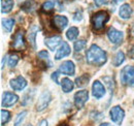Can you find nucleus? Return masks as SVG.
<instances>
[{
  "label": "nucleus",
  "instance_id": "f704fd0d",
  "mask_svg": "<svg viewBox=\"0 0 134 126\" xmlns=\"http://www.w3.org/2000/svg\"><path fill=\"white\" fill-rule=\"evenodd\" d=\"M38 126H49V123H48L47 120H42V121H40V123L38 124Z\"/></svg>",
  "mask_w": 134,
  "mask_h": 126
},
{
  "label": "nucleus",
  "instance_id": "aec40b11",
  "mask_svg": "<svg viewBox=\"0 0 134 126\" xmlns=\"http://www.w3.org/2000/svg\"><path fill=\"white\" fill-rule=\"evenodd\" d=\"M38 58L43 62V64L46 66H48V67H52L53 66V63L51 61L50 56H49V54H48L47 51H40L38 53Z\"/></svg>",
  "mask_w": 134,
  "mask_h": 126
},
{
  "label": "nucleus",
  "instance_id": "cd10ccee",
  "mask_svg": "<svg viewBox=\"0 0 134 126\" xmlns=\"http://www.w3.org/2000/svg\"><path fill=\"white\" fill-rule=\"evenodd\" d=\"M19 59H20V57L18 56L17 54H13V55H10L9 58H8V62H7L8 67H10V68L15 67V66L18 64V62H19Z\"/></svg>",
  "mask_w": 134,
  "mask_h": 126
},
{
  "label": "nucleus",
  "instance_id": "7ed1b4c3",
  "mask_svg": "<svg viewBox=\"0 0 134 126\" xmlns=\"http://www.w3.org/2000/svg\"><path fill=\"white\" fill-rule=\"evenodd\" d=\"M121 83L125 86L134 87V66H125L120 74Z\"/></svg>",
  "mask_w": 134,
  "mask_h": 126
},
{
  "label": "nucleus",
  "instance_id": "ddd939ff",
  "mask_svg": "<svg viewBox=\"0 0 134 126\" xmlns=\"http://www.w3.org/2000/svg\"><path fill=\"white\" fill-rule=\"evenodd\" d=\"M59 71L66 76H73L75 74V65L72 61H64L60 65Z\"/></svg>",
  "mask_w": 134,
  "mask_h": 126
},
{
  "label": "nucleus",
  "instance_id": "1a4fd4ad",
  "mask_svg": "<svg viewBox=\"0 0 134 126\" xmlns=\"http://www.w3.org/2000/svg\"><path fill=\"white\" fill-rule=\"evenodd\" d=\"M9 85L12 87V89H14L15 91H22L26 88L27 86V81L25 78H23L22 76H19L15 79H12L9 81Z\"/></svg>",
  "mask_w": 134,
  "mask_h": 126
},
{
  "label": "nucleus",
  "instance_id": "f257e3e1",
  "mask_svg": "<svg viewBox=\"0 0 134 126\" xmlns=\"http://www.w3.org/2000/svg\"><path fill=\"white\" fill-rule=\"evenodd\" d=\"M86 60H87V62L89 63L90 65L100 67V66L104 65L106 63V61H107V55L97 45H92L91 47L87 50Z\"/></svg>",
  "mask_w": 134,
  "mask_h": 126
},
{
  "label": "nucleus",
  "instance_id": "f03ea898",
  "mask_svg": "<svg viewBox=\"0 0 134 126\" xmlns=\"http://www.w3.org/2000/svg\"><path fill=\"white\" fill-rule=\"evenodd\" d=\"M109 20V16L106 12L100 10L94 14L92 17V26L95 31H100L104 28V25Z\"/></svg>",
  "mask_w": 134,
  "mask_h": 126
},
{
  "label": "nucleus",
  "instance_id": "4c0bfd02",
  "mask_svg": "<svg viewBox=\"0 0 134 126\" xmlns=\"http://www.w3.org/2000/svg\"><path fill=\"white\" fill-rule=\"evenodd\" d=\"M99 126H113V125L109 124V123H102V124H100Z\"/></svg>",
  "mask_w": 134,
  "mask_h": 126
},
{
  "label": "nucleus",
  "instance_id": "ea45409f",
  "mask_svg": "<svg viewBox=\"0 0 134 126\" xmlns=\"http://www.w3.org/2000/svg\"><path fill=\"white\" fill-rule=\"evenodd\" d=\"M28 126H31V125H28Z\"/></svg>",
  "mask_w": 134,
  "mask_h": 126
},
{
  "label": "nucleus",
  "instance_id": "9b49d317",
  "mask_svg": "<svg viewBox=\"0 0 134 126\" xmlns=\"http://www.w3.org/2000/svg\"><path fill=\"white\" fill-rule=\"evenodd\" d=\"M38 31H39V27L37 25H31L28 29L27 38L33 50H36V35H37Z\"/></svg>",
  "mask_w": 134,
  "mask_h": 126
},
{
  "label": "nucleus",
  "instance_id": "72a5a7b5",
  "mask_svg": "<svg viewBox=\"0 0 134 126\" xmlns=\"http://www.w3.org/2000/svg\"><path fill=\"white\" fill-rule=\"evenodd\" d=\"M94 2H95V4L96 5H98V6H100V5H102L106 0H93Z\"/></svg>",
  "mask_w": 134,
  "mask_h": 126
},
{
  "label": "nucleus",
  "instance_id": "412c9836",
  "mask_svg": "<svg viewBox=\"0 0 134 126\" xmlns=\"http://www.w3.org/2000/svg\"><path fill=\"white\" fill-rule=\"evenodd\" d=\"M124 61H125V54L122 51H119L117 54H116L114 60H113V64H114V66L118 67V66H120Z\"/></svg>",
  "mask_w": 134,
  "mask_h": 126
},
{
  "label": "nucleus",
  "instance_id": "f3484780",
  "mask_svg": "<svg viewBox=\"0 0 134 126\" xmlns=\"http://www.w3.org/2000/svg\"><path fill=\"white\" fill-rule=\"evenodd\" d=\"M119 15H120V17L122 19H124V20L130 19L131 16H132V8H131V6L129 4H127V3L121 5L120 10H119Z\"/></svg>",
  "mask_w": 134,
  "mask_h": 126
},
{
  "label": "nucleus",
  "instance_id": "58836bf2",
  "mask_svg": "<svg viewBox=\"0 0 134 126\" xmlns=\"http://www.w3.org/2000/svg\"><path fill=\"white\" fill-rule=\"evenodd\" d=\"M122 1H124V0H115V2H122Z\"/></svg>",
  "mask_w": 134,
  "mask_h": 126
},
{
  "label": "nucleus",
  "instance_id": "473e14b6",
  "mask_svg": "<svg viewBox=\"0 0 134 126\" xmlns=\"http://www.w3.org/2000/svg\"><path fill=\"white\" fill-rule=\"evenodd\" d=\"M58 77H59V72H58V71L52 74V80H53L56 84H60V83H59V80H58Z\"/></svg>",
  "mask_w": 134,
  "mask_h": 126
},
{
  "label": "nucleus",
  "instance_id": "4468645a",
  "mask_svg": "<svg viewBox=\"0 0 134 126\" xmlns=\"http://www.w3.org/2000/svg\"><path fill=\"white\" fill-rule=\"evenodd\" d=\"M53 25L58 30H63L68 25V19L64 16H55L53 18Z\"/></svg>",
  "mask_w": 134,
  "mask_h": 126
},
{
  "label": "nucleus",
  "instance_id": "dca6fc26",
  "mask_svg": "<svg viewBox=\"0 0 134 126\" xmlns=\"http://www.w3.org/2000/svg\"><path fill=\"white\" fill-rule=\"evenodd\" d=\"M61 41H62L61 36H52V37L46 38L44 44H46V46L49 48L51 51H55L57 49V47L61 44Z\"/></svg>",
  "mask_w": 134,
  "mask_h": 126
},
{
  "label": "nucleus",
  "instance_id": "5701e85b",
  "mask_svg": "<svg viewBox=\"0 0 134 126\" xmlns=\"http://www.w3.org/2000/svg\"><path fill=\"white\" fill-rule=\"evenodd\" d=\"M14 25H15L14 19H3L2 20V26L5 29V31L10 32L14 28Z\"/></svg>",
  "mask_w": 134,
  "mask_h": 126
},
{
  "label": "nucleus",
  "instance_id": "9d476101",
  "mask_svg": "<svg viewBox=\"0 0 134 126\" xmlns=\"http://www.w3.org/2000/svg\"><path fill=\"white\" fill-rule=\"evenodd\" d=\"M92 93L96 99H101L105 95V88L100 81H95L92 85Z\"/></svg>",
  "mask_w": 134,
  "mask_h": 126
},
{
  "label": "nucleus",
  "instance_id": "20e7f679",
  "mask_svg": "<svg viewBox=\"0 0 134 126\" xmlns=\"http://www.w3.org/2000/svg\"><path fill=\"white\" fill-rule=\"evenodd\" d=\"M109 116H110V119L114 123H116L118 125H121L124 118H125V112L120 106H116V107L110 109Z\"/></svg>",
  "mask_w": 134,
  "mask_h": 126
},
{
  "label": "nucleus",
  "instance_id": "423d86ee",
  "mask_svg": "<svg viewBox=\"0 0 134 126\" xmlns=\"http://www.w3.org/2000/svg\"><path fill=\"white\" fill-rule=\"evenodd\" d=\"M51 99H52L51 93L49 91H44L38 98V101L36 103V111L37 112H42V111L46 110L50 104Z\"/></svg>",
  "mask_w": 134,
  "mask_h": 126
},
{
  "label": "nucleus",
  "instance_id": "c9c22d12",
  "mask_svg": "<svg viewBox=\"0 0 134 126\" xmlns=\"http://www.w3.org/2000/svg\"><path fill=\"white\" fill-rule=\"evenodd\" d=\"M129 55H130V57L132 58V59H134V47L130 50V53H129Z\"/></svg>",
  "mask_w": 134,
  "mask_h": 126
},
{
  "label": "nucleus",
  "instance_id": "a878e982",
  "mask_svg": "<svg viewBox=\"0 0 134 126\" xmlns=\"http://www.w3.org/2000/svg\"><path fill=\"white\" fill-rule=\"evenodd\" d=\"M10 120V113L6 110H1V125L4 126Z\"/></svg>",
  "mask_w": 134,
  "mask_h": 126
},
{
  "label": "nucleus",
  "instance_id": "2f4dec72",
  "mask_svg": "<svg viewBox=\"0 0 134 126\" xmlns=\"http://www.w3.org/2000/svg\"><path fill=\"white\" fill-rule=\"evenodd\" d=\"M73 20L76 21V22H80L83 20V13L82 12H76L74 14V17H73Z\"/></svg>",
  "mask_w": 134,
  "mask_h": 126
},
{
  "label": "nucleus",
  "instance_id": "c756f323",
  "mask_svg": "<svg viewBox=\"0 0 134 126\" xmlns=\"http://www.w3.org/2000/svg\"><path fill=\"white\" fill-rule=\"evenodd\" d=\"M26 115H27V112H26V111L21 112L17 116V118H16L15 125L14 126H21V124L23 123V121H24V119H25V117H26Z\"/></svg>",
  "mask_w": 134,
  "mask_h": 126
},
{
  "label": "nucleus",
  "instance_id": "393cba45",
  "mask_svg": "<svg viewBox=\"0 0 134 126\" xmlns=\"http://www.w3.org/2000/svg\"><path fill=\"white\" fill-rule=\"evenodd\" d=\"M34 94H35V90H29V91L25 94L24 98L22 99V104H23V106H26V104H28L29 102H31Z\"/></svg>",
  "mask_w": 134,
  "mask_h": 126
},
{
  "label": "nucleus",
  "instance_id": "b1692460",
  "mask_svg": "<svg viewBox=\"0 0 134 126\" xmlns=\"http://www.w3.org/2000/svg\"><path fill=\"white\" fill-rule=\"evenodd\" d=\"M79 29L76 28V27H70L66 32V36L67 38L69 39V40H74V39H76V37L79 36Z\"/></svg>",
  "mask_w": 134,
  "mask_h": 126
},
{
  "label": "nucleus",
  "instance_id": "7c9ffc66",
  "mask_svg": "<svg viewBox=\"0 0 134 126\" xmlns=\"http://www.w3.org/2000/svg\"><path fill=\"white\" fill-rule=\"evenodd\" d=\"M42 10L44 13H51L54 9V2L53 1H47L42 4Z\"/></svg>",
  "mask_w": 134,
  "mask_h": 126
},
{
  "label": "nucleus",
  "instance_id": "a211bd4d",
  "mask_svg": "<svg viewBox=\"0 0 134 126\" xmlns=\"http://www.w3.org/2000/svg\"><path fill=\"white\" fill-rule=\"evenodd\" d=\"M14 7V0H1V13L8 14Z\"/></svg>",
  "mask_w": 134,
  "mask_h": 126
},
{
  "label": "nucleus",
  "instance_id": "6ab92c4d",
  "mask_svg": "<svg viewBox=\"0 0 134 126\" xmlns=\"http://www.w3.org/2000/svg\"><path fill=\"white\" fill-rule=\"evenodd\" d=\"M61 87H62V90L64 93H69L73 89L74 85H73V82L71 80H69L68 78H64L61 81Z\"/></svg>",
  "mask_w": 134,
  "mask_h": 126
},
{
  "label": "nucleus",
  "instance_id": "0eeeda50",
  "mask_svg": "<svg viewBox=\"0 0 134 126\" xmlns=\"http://www.w3.org/2000/svg\"><path fill=\"white\" fill-rule=\"evenodd\" d=\"M19 100V96L15 93H12V92H4L2 95V101H1V104L3 108H10L13 106H15Z\"/></svg>",
  "mask_w": 134,
  "mask_h": 126
},
{
  "label": "nucleus",
  "instance_id": "f8f14e48",
  "mask_svg": "<svg viewBox=\"0 0 134 126\" xmlns=\"http://www.w3.org/2000/svg\"><path fill=\"white\" fill-rule=\"evenodd\" d=\"M12 47L14 48L16 51H22L23 49H25V40H24V32H23V30L22 31L20 30L16 33Z\"/></svg>",
  "mask_w": 134,
  "mask_h": 126
},
{
  "label": "nucleus",
  "instance_id": "6e6552de",
  "mask_svg": "<svg viewBox=\"0 0 134 126\" xmlns=\"http://www.w3.org/2000/svg\"><path fill=\"white\" fill-rule=\"evenodd\" d=\"M107 37L108 39L110 40L111 44L114 45H119L123 41V38H124V34L122 31H119L116 28L114 27H110L108 30H107Z\"/></svg>",
  "mask_w": 134,
  "mask_h": 126
},
{
  "label": "nucleus",
  "instance_id": "e433bc0d",
  "mask_svg": "<svg viewBox=\"0 0 134 126\" xmlns=\"http://www.w3.org/2000/svg\"><path fill=\"white\" fill-rule=\"evenodd\" d=\"M5 60H6V56H4V57H3V59H2V63H1V69H3V68H4V62H5Z\"/></svg>",
  "mask_w": 134,
  "mask_h": 126
},
{
  "label": "nucleus",
  "instance_id": "c85d7f7f",
  "mask_svg": "<svg viewBox=\"0 0 134 126\" xmlns=\"http://www.w3.org/2000/svg\"><path fill=\"white\" fill-rule=\"evenodd\" d=\"M22 8L24 10H26L27 13H32L34 10V3L31 0H27L23 5H22Z\"/></svg>",
  "mask_w": 134,
  "mask_h": 126
},
{
  "label": "nucleus",
  "instance_id": "4be33fe9",
  "mask_svg": "<svg viewBox=\"0 0 134 126\" xmlns=\"http://www.w3.org/2000/svg\"><path fill=\"white\" fill-rule=\"evenodd\" d=\"M89 81H90V76L85 74V75H83V76L76 78V80H75V84H76L77 87H85V86L89 83Z\"/></svg>",
  "mask_w": 134,
  "mask_h": 126
},
{
  "label": "nucleus",
  "instance_id": "39448f33",
  "mask_svg": "<svg viewBox=\"0 0 134 126\" xmlns=\"http://www.w3.org/2000/svg\"><path fill=\"white\" fill-rule=\"evenodd\" d=\"M88 99H89V92L87 90L77 91L74 94V97H73L74 106L77 109H82V108H84V106L86 104V102L88 101Z\"/></svg>",
  "mask_w": 134,
  "mask_h": 126
},
{
  "label": "nucleus",
  "instance_id": "2eb2a0df",
  "mask_svg": "<svg viewBox=\"0 0 134 126\" xmlns=\"http://www.w3.org/2000/svg\"><path fill=\"white\" fill-rule=\"evenodd\" d=\"M70 51H71V50H70L69 45L67 44L66 41H63V43L61 44L60 48L58 49L56 55H55V59H56V60H60V59L66 57V56H68V55L70 54Z\"/></svg>",
  "mask_w": 134,
  "mask_h": 126
},
{
  "label": "nucleus",
  "instance_id": "bb28decb",
  "mask_svg": "<svg viewBox=\"0 0 134 126\" xmlns=\"http://www.w3.org/2000/svg\"><path fill=\"white\" fill-rule=\"evenodd\" d=\"M86 45H87V41L85 40V39H80V40H76L75 43H74V51L75 52H81V51H83L85 48H86Z\"/></svg>",
  "mask_w": 134,
  "mask_h": 126
}]
</instances>
